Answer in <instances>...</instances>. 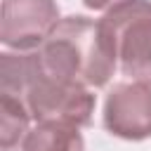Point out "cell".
<instances>
[{
  "instance_id": "cell-1",
  "label": "cell",
  "mask_w": 151,
  "mask_h": 151,
  "mask_svg": "<svg viewBox=\"0 0 151 151\" xmlns=\"http://www.w3.org/2000/svg\"><path fill=\"white\" fill-rule=\"evenodd\" d=\"M0 92L21 99L35 123L52 120L76 127L92 123L94 94L87 85L52 71L38 50L0 54Z\"/></svg>"
},
{
  "instance_id": "cell-2",
  "label": "cell",
  "mask_w": 151,
  "mask_h": 151,
  "mask_svg": "<svg viewBox=\"0 0 151 151\" xmlns=\"http://www.w3.org/2000/svg\"><path fill=\"white\" fill-rule=\"evenodd\" d=\"M38 52L52 71L87 87L106 85L118 66L113 42L101 21L83 14L59 19Z\"/></svg>"
},
{
  "instance_id": "cell-3",
  "label": "cell",
  "mask_w": 151,
  "mask_h": 151,
  "mask_svg": "<svg viewBox=\"0 0 151 151\" xmlns=\"http://www.w3.org/2000/svg\"><path fill=\"white\" fill-rule=\"evenodd\" d=\"M120 71L151 87V0H123L99 19Z\"/></svg>"
},
{
  "instance_id": "cell-4",
  "label": "cell",
  "mask_w": 151,
  "mask_h": 151,
  "mask_svg": "<svg viewBox=\"0 0 151 151\" xmlns=\"http://www.w3.org/2000/svg\"><path fill=\"white\" fill-rule=\"evenodd\" d=\"M59 19L54 0H2L0 42L12 50H38Z\"/></svg>"
},
{
  "instance_id": "cell-5",
  "label": "cell",
  "mask_w": 151,
  "mask_h": 151,
  "mask_svg": "<svg viewBox=\"0 0 151 151\" xmlns=\"http://www.w3.org/2000/svg\"><path fill=\"white\" fill-rule=\"evenodd\" d=\"M104 127L120 139L142 142L151 137V87L144 83H118L104 101Z\"/></svg>"
},
{
  "instance_id": "cell-6",
  "label": "cell",
  "mask_w": 151,
  "mask_h": 151,
  "mask_svg": "<svg viewBox=\"0 0 151 151\" xmlns=\"http://www.w3.org/2000/svg\"><path fill=\"white\" fill-rule=\"evenodd\" d=\"M21 151H85L80 127L68 123H35L28 130Z\"/></svg>"
},
{
  "instance_id": "cell-7",
  "label": "cell",
  "mask_w": 151,
  "mask_h": 151,
  "mask_svg": "<svg viewBox=\"0 0 151 151\" xmlns=\"http://www.w3.org/2000/svg\"><path fill=\"white\" fill-rule=\"evenodd\" d=\"M31 118L33 116L21 99L0 92V144H2V151L21 149V144L31 130L28 127Z\"/></svg>"
},
{
  "instance_id": "cell-8",
  "label": "cell",
  "mask_w": 151,
  "mask_h": 151,
  "mask_svg": "<svg viewBox=\"0 0 151 151\" xmlns=\"http://www.w3.org/2000/svg\"><path fill=\"white\" fill-rule=\"evenodd\" d=\"M118 2H123V0H83V5L87 9H111Z\"/></svg>"
}]
</instances>
